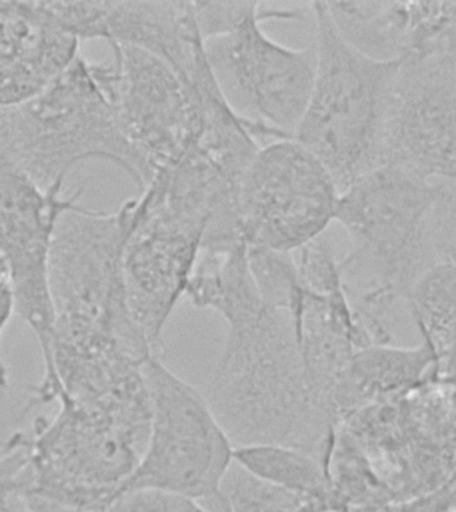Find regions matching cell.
Masks as SVG:
<instances>
[{"mask_svg": "<svg viewBox=\"0 0 456 512\" xmlns=\"http://www.w3.org/2000/svg\"><path fill=\"white\" fill-rule=\"evenodd\" d=\"M203 395L234 447L278 444L327 464L335 424L308 386L290 311L268 304L228 323Z\"/></svg>", "mask_w": 456, "mask_h": 512, "instance_id": "6da1fadb", "label": "cell"}, {"mask_svg": "<svg viewBox=\"0 0 456 512\" xmlns=\"http://www.w3.org/2000/svg\"><path fill=\"white\" fill-rule=\"evenodd\" d=\"M112 84L111 63L79 55L34 98L0 107V163L50 188L64 184L76 164L103 160L146 190L151 170L124 135Z\"/></svg>", "mask_w": 456, "mask_h": 512, "instance_id": "7a4b0ae2", "label": "cell"}, {"mask_svg": "<svg viewBox=\"0 0 456 512\" xmlns=\"http://www.w3.org/2000/svg\"><path fill=\"white\" fill-rule=\"evenodd\" d=\"M28 434L34 512H104L138 467L150 434L148 392L60 399Z\"/></svg>", "mask_w": 456, "mask_h": 512, "instance_id": "3957f363", "label": "cell"}, {"mask_svg": "<svg viewBox=\"0 0 456 512\" xmlns=\"http://www.w3.org/2000/svg\"><path fill=\"white\" fill-rule=\"evenodd\" d=\"M438 182L386 166L340 194L336 222L351 240L339 262L344 291L356 314L371 323L431 266L426 247L428 212Z\"/></svg>", "mask_w": 456, "mask_h": 512, "instance_id": "277c9868", "label": "cell"}, {"mask_svg": "<svg viewBox=\"0 0 456 512\" xmlns=\"http://www.w3.org/2000/svg\"><path fill=\"white\" fill-rule=\"evenodd\" d=\"M316 19V71L294 139L330 171L340 194L382 167L384 131L400 64L368 58L336 30L326 2Z\"/></svg>", "mask_w": 456, "mask_h": 512, "instance_id": "5b68a950", "label": "cell"}, {"mask_svg": "<svg viewBox=\"0 0 456 512\" xmlns=\"http://www.w3.org/2000/svg\"><path fill=\"white\" fill-rule=\"evenodd\" d=\"M135 207L136 199L112 212L79 203L60 218L48 266L51 344L104 335L140 360L158 355L132 323L124 300L122 256Z\"/></svg>", "mask_w": 456, "mask_h": 512, "instance_id": "8992f818", "label": "cell"}, {"mask_svg": "<svg viewBox=\"0 0 456 512\" xmlns=\"http://www.w3.org/2000/svg\"><path fill=\"white\" fill-rule=\"evenodd\" d=\"M299 18L298 10H270L258 3L238 26L203 42L220 94L240 119L251 124L258 143L294 138L310 102L315 44L287 47L262 28L267 20Z\"/></svg>", "mask_w": 456, "mask_h": 512, "instance_id": "52a82bcc", "label": "cell"}, {"mask_svg": "<svg viewBox=\"0 0 456 512\" xmlns=\"http://www.w3.org/2000/svg\"><path fill=\"white\" fill-rule=\"evenodd\" d=\"M143 374L151 404L150 434L120 495L150 488L203 502L218 491L234 462V444L204 395L158 356L144 362Z\"/></svg>", "mask_w": 456, "mask_h": 512, "instance_id": "ba28073f", "label": "cell"}, {"mask_svg": "<svg viewBox=\"0 0 456 512\" xmlns=\"http://www.w3.org/2000/svg\"><path fill=\"white\" fill-rule=\"evenodd\" d=\"M339 199L330 171L298 140L264 144L240 184L244 242L292 254L323 236L336 218Z\"/></svg>", "mask_w": 456, "mask_h": 512, "instance_id": "9c48e42d", "label": "cell"}, {"mask_svg": "<svg viewBox=\"0 0 456 512\" xmlns=\"http://www.w3.org/2000/svg\"><path fill=\"white\" fill-rule=\"evenodd\" d=\"M110 46L112 95L120 126L154 179L198 142V96L191 80L150 52L124 44Z\"/></svg>", "mask_w": 456, "mask_h": 512, "instance_id": "30bf717a", "label": "cell"}, {"mask_svg": "<svg viewBox=\"0 0 456 512\" xmlns=\"http://www.w3.org/2000/svg\"><path fill=\"white\" fill-rule=\"evenodd\" d=\"M63 184L42 188L20 171L0 174V255L14 294L15 312L34 332L43 363L50 355L54 310L48 266L56 226L78 206L83 188L62 195Z\"/></svg>", "mask_w": 456, "mask_h": 512, "instance_id": "8fae6325", "label": "cell"}, {"mask_svg": "<svg viewBox=\"0 0 456 512\" xmlns=\"http://www.w3.org/2000/svg\"><path fill=\"white\" fill-rule=\"evenodd\" d=\"M386 166L456 182V86L443 54L402 60L384 131Z\"/></svg>", "mask_w": 456, "mask_h": 512, "instance_id": "7c38bea8", "label": "cell"}, {"mask_svg": "<svg viewBox=\"0 0 456 512\" xmlns=\"http://www.w3.org/2000/svg\"><path fill=\"white\" fill-rule=\"evenodd\" d=\"M203 232L172 215L143 191L122 256L124 300L128 315L155 351L202 250Z\"/></svg>", "mask_w": 456, "mask_h": 512, "instance_id": "4fadbf2b", "label": "cell"}, {"mask_svg": "<svg viewBox=\"0 0 456 512\" xmlns=\"http://www.w3.org/2000/svg\"><path fill=\"white\" fill-rule=\"evenodd\" d=\"M79 56V40L40 2H0V107L46 90Z\"/></svg>", "mask_w": 456, "mask_h": 512, "instance_id": "5bb4252c", "label": "cell"}, {"mask_svg": "<svg viewBox=\"0 0 456 512\" xmlns=\"http://www.w3.org/2000/svg\"><path fill=\"white\" fill-rule=\"evenodd\" d=\"M106 40L140 48L190 79L203 51L195 2H110Z\"/></svg>", "mask_w": 456, "mask_h": 512, "instance_id": "9a60e30c", "label": "cell"}, {"mask_svg": "<svg viewBox=\"0 0 456 512\" xmlns=\"http://www.w3.org/2000/svg\"><path fill=\"white\" fill-rule=\"evenodd\" d=\"M350 46L380 62L422 54L434 28V2H326Z\"/></svg>", "mask_w": 456, "mask_h": 512, "instance_id": "2e32d148", "label": "cell"}, {"mask_svg": "<svg viewBox=\"0 0 456 512\" xmlns=\"http://www.w3.org/2000/svg\"><path fill=\"white\" fill-rule=\"evenodd\" d=\"M404 298L438 363L439 375H452L456 363V266L432 264Z\"/></svg>", "mask_w": 456, "mask_h": 512, "instance_id": "e0dca14e", "label": "cell"}, {"mask_svg": "<svg viewBox=\"0 0 456 512\" xmlns=\"http://www.w3.org/2000/svg\"><path fill=\"white\" fill-rule=\"evenodd\" d=\"M234 462L256 478L328 503L330 479L326 463L298 448L278 444L235 447Z\"/></svg>", "mask_w": 456, "mask_h": 512, "instance_id": "ac0fdd59", "label": "cell"}, {"mask_svg": "<svg viewBox=\"0 0 456 512\" xmlns=\"http://www.w3.org/2000/svg\"><path fill=\"white\" fill-rule=\"evenodd\" d=\"M199 503L208 512H330L326 500L275 486L235 462L218 491Z\"/></svg>", "mask_w": 456, "mask_h": 512, "instance_id": "d6986e66", "label": "cell"}, {"mask_svg": "<svg viewBox=\"0 0 456 512\" xmlns=\"http://www.w3.org/2000/svg\"><path fill=\"white\" fill-rule=\"evenodd\" d=\"M426 247L431 266H456V182H438L426 223Z\"/></svg>", "mask_w": 456, "mask_h": 512, "instance_id": "ffe728a7", "label": "cell"}, {"mask_svg": "<svg viewBox=\"0 0 456 512\" xmlns=\"http://www.w3.org/2000/svg\"><path fill=\"white\" fill-rule=\"evenodd\" d=\"M0 512H34L28 432L22 442L0 456Z\"/></svg>", "mask_w": 456, "mask_h": 512, "instance_id": "44dd1931", "label": "cell"}, {"mask_svg": "<svg viewBox=\"0 0 456 512\" xmlns=\"http://www.w3.org/2000/svg\"><path fill=\"white\" fill-rule=\"evenodd\" d=\"M43 10L62 30L76 39L106 40L110 2H40Z\"/></svg>", "mask_w": 456, "mask_h": 512, "instance_id": "7402d4cb", "label": "cell"}, {"mask_svg": "<svg viewBox=\"0 0 456 512\" xmlns=\"http://www.w3.org/2000/svg\"><path fill=\"white\" fill-rule=\"evenodd\" d=\"M104 512H208L194 499L172 492L134 490L124 492Z\"/></svg>", "mask_w": 456, "mask_h": 512, "instance_id": "603a6c76", "label": "cell"}, {"mask_svg": "<svg viewBox=\"0 0 456 512\" xmlns=\"http://www.w3.org/2000/svg\"><path fill=\"white\" fill-rule=\"evenodd\" d=\"M15 312L14 294L10 279L7 275H0V339L4 330H6L8 322H10L12 314ZM8 384V371L6 364L0 358V392L7 387Z\"/></svg>", "mask_w": 456, "mask_h": 512, "instance_id": "cb8c5ba5", "label": "cell"}, {"mask_svg": "<svg viewBox=\"0 0 456 512\" xmlns=\"http://www.w3.org/2000/svg\"><path fill=\"white\" fill-rule=\"evenodd\" d=\"M26 432L20 430H14L6 432L0 428V456L6 454L11 448H14L16 444L22 442Z\"/></svg>", "mask_w": 456, "mask_h": 512, "instance_id": "d4e9b609", "label": "cell"}, {"mask_svg": "<svg viewBox=\"0 0 456 512\" xmlns=\"http://www.w3.org/2000/svg\"><path fill=\"white\" fill-rule=\"evenodd\" d=\"M444 58L447 60L448 67H450L452 78H454L456 86V42L451 43L450 46L442 52Z\"/></svg>", "mask_w": 456, "mask_h": 512, "instance_id": "484cf974", "label": "cell"}, {"mask_svg": "<svg viewBox=\"0 0 456 512\" xmlns=\"http://www.w3.org/2000/svg\"><path fill=\"white\" fill-rule=\"evenodd\" d=\"M0 275H7V268L6 264H4V260L2 258V255H0Z\"/></svg>", "mask_w": 456, "mask_h": 512, "instance_id": "4316f807", "label": "cell"}]
</instances>
